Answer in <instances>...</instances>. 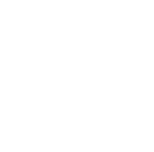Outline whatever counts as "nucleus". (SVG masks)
I'll list each match as a JSON object with an SVG mask.
<instances>
[]
</instances>
